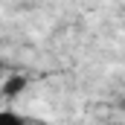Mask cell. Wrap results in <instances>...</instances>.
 <instances>
[{"instance_id": "2", "label": "cell", "mask_w": 125, "mask_h": 125, "mask_svg": "<svg viewBox=\"0 0 125 125\" xmlns=\"http://www.w3.org/2000/svg\"><path fill=\"white\" fill-rule=\"evenodd\" d=\"M0 125H23V116L15 111H0Z\"/></svg>"}, {"instance_id": "1", "label": "cell", "mask_w": 125, "mask_h": 125, "mask_svg": "<svg viewBox=\"0 0 125 125\" xmlns=\"http://www.w3.org/2000/svg\"><path fill=\"white\" fill-rule=\"evenodd\" d=\"M23 87H26V76H9V79L3 82L0 93L6 96V99H15V96L23 93Z\"/></svg>"}]
</instances>
